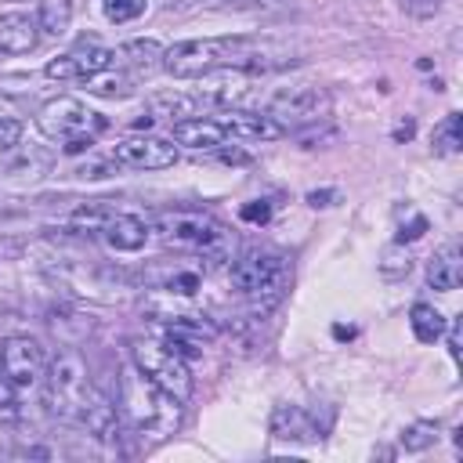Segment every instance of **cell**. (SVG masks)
<instances>
[{"mask_svg": "<svg viewBox=\"0 0 463 463\" xmlns=\"http://www.w3.org/2000/svg\"><path fill=\"white\" fill-rule=\"evenodd\" d=\"M289 58L271 40L260 36H203V40H181L163 51V69L177 80H199L210 72H260L275 69Z\"/></svg>", "mask_w": 463, "mask_h": 463, "instance_id": "6da1fadb", "label": "cell"}, {"mask_svg": "<svg viewBox=\"0 0 463 463\" xmlns=\"http://www.w3.org/2000/svg\"><path fill=\"white\" fill-rule=\"evenodd\" d=\"M43 394H47V405L58 420L87 427L98 438H112L116 427H119V412L112 405V398H105L94 387V380L87 373V362L76 351H65L47 365Z\"/></svg>", "mask_w": 463, "mask_h": 463, "instance_id": "7a4b0ae2", "label": "cell"}, {"mask_svg": "<svg viewBox=\"0 0 463 463\" xmlns=\"http://www.w3.org/2000/svg\"><path fill=\"white\" fill-rule=\"evenodd\" d=\"M181 405L174 394H166L163 387H156L137 365H130L119 380V409L130 423V430L141 441H163L177 430L181 423Z\"/></svg>", "mask_w": 463, "mask_h": 463, "instance_id": "3957f363", "label": "cell"}, {"mask_svg": "<svg viewBox=\"0 0 463 463\" xmlns=\"http://www.w3.org/2000/svg\"><path fill=\"white\" fill-rule=\"evenodd\" d=\"M228 279L235 286V293L253 297V300H279L289 289L293 279V264L286 253L268 250V246H253L242 257H235V264L228 268Z\"/></svg>", "mask_w": 463, "mask_h": 463, "instance_id": "277c9868", "label": "cell"}, {"mask_svg": "<svg viewBox=\"0 0 463 463\" xmlns=\"http://www.w3.org/2000/svg\"><path fill=\"white\" fill-rule=\"evenodd\" d=\"M134 354V365L156 383L163 387L166 394H174L177 402H188L192 398V373H188V362L170 351L163 340H134L130 347Z\"/></svg>", "mask_w": 463, "mask_h": 463, "instance_id": "5b68a950", "label": "cell"}, {"mask_svg": "<svg viewBox=\"0 0 463 463\" xmlns=\"http://www.w3.org/2000/svg\"><path fill=\"white\" fill-rule=\"evenodd\" d=\"M36 127H40L47 137H54V141L65 145V141H72V137H94V134L105 127V119H101L94 109H87L80 98L61 94V98H51V101L40 105Z\"/></svg>", "mask_w": 463, "mask_h": 463, "instance_id": "8992f818", "label": "cell"}, {"mask_svg": "<svg viewBox=\"0 0 463 463\" xmlns=\"http://www.w3.org/2000/svg\"><path fill=\"white\" fill-rule=\"evenodd\" d=\"M159 235L166 246L199 250L203 257H217L224 246V228L206 213H166L159 221Z\"/></svg>", "mask_w": 463, "mask_h": 463, "instance_id": "52a82bcc", "label": "cell"}, {"mask_svg": "<svg viewBox=\"0 0 463 463\" xmlns=\"http://www.w3.org/2000/svg\"><path fill=\"white\" fill-rule=\"evenodd\" d=\"M329 109V94L318 87H282L264 101V112L286 130V127H304L322 119Z\"/></svg>", "mask_w": 463, "mask_h": 463, "instance_id": "ba28073f", "label": "cell"}, {"mask_svg": "<svg viewBox=\"0 0 463 463\" xmlns=\"http://www.w3.org/2000/svg\"><path fill=\"white\" fill-rule=\"evenodd\" d=\"M109 159L116 166H130V170H163V166L177 163V145L170 137L130 134V137H119L109 148Z\"/></svg>", "mask_w": 463, "mask_h": 463, "instance_id": "9c48e42d", "label": "cell"}, {"mask_svg": "<svg viewBox=\"0 0 463 463\" xmlns=\"http://www.w3.org/2000/svg\"><path fill=\"white\" fill-rule=\"evenodd\" d=\"M109 65H112V51L105 43H98L94 36H83L58 58H51L43 65V72H47V80H87Z\"/></svg>", "mask_w": 463, "mask_h": 463, "instance_id": "30bf717a", "label": "cell"}, {"mask_svg": "<svg viewBox=\"0 0 463 463\" xmlns=\"http://www.w3.org/2000/svg\"><path fill=\"white\" fill-rule=\"evenodd\" d=\"M0 362H4V369H7V376L14 380L18 391L40 387V380H43V373H47L43 347H40L33 336H7L4 347H0Z\"/></svg>", "mask_w": 463, "mask_h": 463, "instance_id": "8fae6325", "label": "cell"}, {"mask_svg": "<svg viewBox=\"0 0 463 463\" xmlns=\"http://www.w3.org/2000/svg\"><path fill=\"white\" fill-rule=\"evenodd\" d=\"M213 119L224 127V134L232 141H271L282 137L286 130L260 109H246V105H224L213 112Z\"/></svg>", "mask_w": 463, "mask_h": 463, "instance_id": "7c38bea8", "label": "cell"}, {"mask_svg": "<svg viewBox=\"0 0 463 463\" xmlns=\"http://www.w3.org/2000/svg\"><path fill=\"white\" fill-rule=\"evenodd\" d=\"M98 235L105 239L109 250L116 253H137L148 242V224L137 213H105Z\"/></svg>", "mask_w": 463, "mask_h": 463, "instance_id": "4fadbf2b", "label": "cell"}, {"mask_svg": "<svg viewBox=\"0 0 463 463\" xmlns=\"http://www.w3.org/2000/svg\"><path fill=\"white\" fill-rule=\"evenodd\" d=\"M40 43V18L29 11L0 14V51L4 54H29Z\"/></svg>", "mask_w": 463, "mask_h": 463, "instance_id": "5bb4252c", "label": "cell"}, {"mask_svg": "<svg viewBox=\"0 0 463 463\" xmlns=\"http://www.w3.org/2000/svg\"><path fill=\"white\" fill-rule=\"evenodd\" d=\"M112 65L123 69L134 80L152 76L156 69H163V47L156 40H130V43H123V47L112 51Z\"/></svg>", "mask_w": 463, "mask_h": 463, "instance_id": "9a60e30c", "label": "cell"}, {"mask_svg": "<svg viewBox=\"0 0 463 463\" xmlns=\"http://www.w3.org/2000/svg\"><path fill=\"white\" fill-rule=\"evenodd\" d=\"M170 141L203 152V148H221L228 141V134L213 116H192V119H177L174 123V137Z\"/></svg>", "mask_w": 463, "mask_h": 463, "instance_id": "2e32d148", "label": "cell"}, {"mask_svg": "<svg viewBox=\"0 0 463 463\" xmlns=\"http://www.w3.org/2000/svg\"><path fill=\"white\" fill-rule=\"evenodd\" d=\"M271 434L279 441H318L322 438L318 427H315V420L300 405H279L271 412Z\"/></svg>", "mask_w": 463, "mask_h": 463, "instance_id": "e0dca14e", "label": "cell"}, {"mask_svg": "<svg viewBox=\"0 0 463 463\" xmlns=\"http://www.w3.org/2000/svg\"><path fill=\"white\" fill-rule=\"evenodd\" d=\"M463 279V257H459V246L449 242L445 250H438L427 264V286L438 289V293H452Z\"/></svg>", "mask_w": 463, "mask_h": 463, "instance_id": "ac0fdd59", "label": "cell"}, {"mask_svg": "<svg viewBox=\"0 0 463 463\" xmlns=\"http://www.w3.org/2000/svg\"><path fill=\"white\" fill-rule=\"evenodd\" d=\"M83 83V90L87 94H101V98H127L130 90H134V76H127L123 69H116V65H109V69H101V72H94V76H87V80H80Z\"/></svg>", "mask_w": 463, "mask_h": 463, "instance_id": "d6986e66", "label": "cell"}, {"mask_svg": "<svg viewBox=\"0 0 463 463\" xmlns=\"http://www.w3.org/2000/svg\"><path fill=\"white\" fill-rule=\"evenodd\" d=\"M409 326H412V336H416L420 344H434V340H441V333H445V315H441L434 304L420 300V304H412V311H409Z\"/></svg>", "mask_w": 463, "mask_h": 463, "instance_id": "ffe728a7", "label": "cell"}, {"mask_svg": "<svg viewBox=\"0 0 463 463\" xmlns=\"http://www.w3.org/2000/svg\"><path fill=\"white\" fill-rule=\"evenodd\" d=\"M152 109H156L159 116H170V119L177 123V119L199 116V109H206V101H203L199 94H159V98H152Z\"/></svg>", "mask_w": 463, "mask_h": 463, "instance_id": "44dd1931", "label": "cell"}, {"mask_svg": "<svg viewBox=\"0 0 463 463\" xmlns=\"http://www.w3.org/2000/svg\"><path fill=\"white\" fill-rule=\"evenodd\" d=\"M459 112H449L438 127H434V134H430V148L438 152V156H456L459 148H463V130H459Z\"/></svg>", "mask_w": 463, "mask_h": 463, "instance_id": "7402d4cb", "label": "cell"}, {"mask_svg": "<svg viewBox=\"0 0 463 463\" xmlns=\"http://www.w3.org/2000/svg\"><path fill=\"white\" fill-rule=\"evenodd\" d=\"M40 33H47V36H61V33H69V22H72V4L69 0H47L43 7H40Z\"/></svg>", "mask_w": 463, "mask_h": 463, "instance_id": "603a6c76", "label": "cell"}, {"mask_svg": "<svg viewBox=\"0 0 463 463\" xmlns=\"http://www.w3.org/2000/svg\"><path fill=\"white\" fill-rule=\"evenodd\" d=\"M434 441H438V423L434 420H420V423H412V427L402 430V449L405 452H423Z\"/></svg>", "mask_w": 463, "mask_h": 463, "instance_id": "cb8c5ba5", "label": "cell"}, {"mask_svg": "<svg viewBox=\"0 0 463 463\" xmlns=\"http://www.w3.org/2000/svg\"><path fill=\"white\" fill-rule=\"evenodd\" d=\"M101 11L109 22L123 25V22H134L137 14H145V0H101Z\"/></svg>", "mask_w": 463, "mask_h": 463, "instance_id": "d4e9b609", "label": "cell"}, {"mask_svg": "<svg viewBox=\"0 0 463 463\" xmlns=\"http://www.w3.org/2000/svg\"><path fill=\"white\" fill-rule=\"evenodd\" d=\"M18 387H14V380L7 376V369H4V362H0V420H18Z\"/></svg>", "mask_w": 463, "mask_h": 463, "instance_id": "484cf974", "label": "cell"}, {"mask_svg": "<svg viewBox=\"0 0 463 463\" xmlns=\"http://www.w3.org/2000/svg\"><path fill=\"white\" fill-rule=\"evenodd\" d=\"M18 137H22V119L14 116V109L7 101H0V152L18 145Z\"/></svg>", "mask_w": 463, "mask_h": 463, "instance_id": "4316f807", "label": "cell"}, {"mask_svg": "<svg viewBox=\"0 0 463 463\" xmlns=\"http://www.w3.org/2000/svg\"><path fill=\"white\" fill-rule=\"evenodd\" d=\"M203 4L217 11H271V7H282L286 0H203Z\"/></svg>", "mask_w": 463, "mask_h": 463, "instance_id": "83f0119b", "label": "cell"}, {"mask_svg": "<svg viewBox=\"0 0 463 463\" xmlns=\"http://www.w3.org/2000/svg\"><path fill=\"white\" fill-rule=\"evenodd\" d=\"M409 268H412L409 253L402 257V253L387 250V253H383V260H380V271H383V275H391V279H398V275H409Z\"/></svg>", "mask_w": 463, "mask_h": 463, "instance_id": "f1b7e54d", "label": "cell"}, {"mask_svg": "<svg viewBox=\"0 0 463 463\" xmlns=\"http://www.w3.org/2000/svg\"><path fill=\"white\" fill-rule=\"evenodd\" d=\"M239 217H242V221H250V224H268V221H271V203H264V199L246 203V206L239 210Z\"/></svg>", "mask_w": 463, "mask_h": 463, "instance_id": "f546056e", "label": "cell"}, {"mask_svg": "<svg viewBox=\"0 0 463 463\" xmlns=\"http://www.w3.org/2000/svg\"><path fill=\"white\" fill-rule=\"evenodd\" d=\"M441 4L445 0H402V11L412 14V18H430V14L441 11Z\"/></svg>", "mask_w": 463, "mask_h": 463, "instance_id": "4dcf8cb0", "label": "cell"}, {"mask_svg": "<svg viewBox=\"0 0 463 463\" xmlns=\"http://www.w3.org/2000/svg\"><path fill=\"white\" fill-rule=\"evenodd\" d=\"M449 354L459 362V322H452V326H449Z\"/></svg>", "mask_w": 463, "mask_h": 463, "instance_id": "1f68e13d", "label": "cell"}, {"mask_svg": "<svg viewBox=\"0 0 463 463\" xmlns=\"http://www.w3.org/2000/svg\"><path fill=\"white\" fill-rule=\"evenodd\" d=\"M326 199H333V192H311V195H307V203H311V206H329Z\"/></svg>", "mask_w": 463, "mask_h": 463, "instance_id": "d6a6232c", "label": "cell"}, {"mask_svg": "<svg viewBox=\"0 0 463 463\" xmlns=\"http://www.w3.org/2000/svg\"><path fill=\"white\" fill-rule=\"evenodd\" d=\"M394 137H412V119H405V123L394 130Z\"/></svg>", "mask_w": 463, "mask_h": 463, "instance_id": "836d02e7", "label": "cell"}]
</instances>
